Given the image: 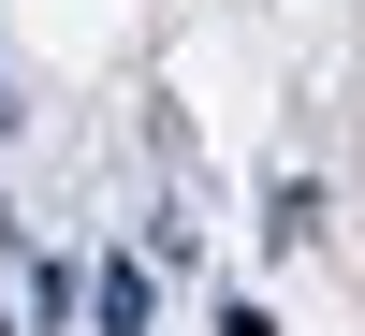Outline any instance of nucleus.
<instances>
[{
    "instance_id": "nucleus-1",
    "label": "nucleus",
    "mask_w": 365,
    "mask_h": 336,
    "mask_svg": "<svg viewBox=\"0 0 365 336\" xmlns=\"http://www.w3.org/2000/svg\"><path fill=\"white\" fill-rule=\"evenodd\" d=\"M88 322H103V336H146V322H161V292H146V263H103V292H88Z\"/></svg>"
}]
</instances>
